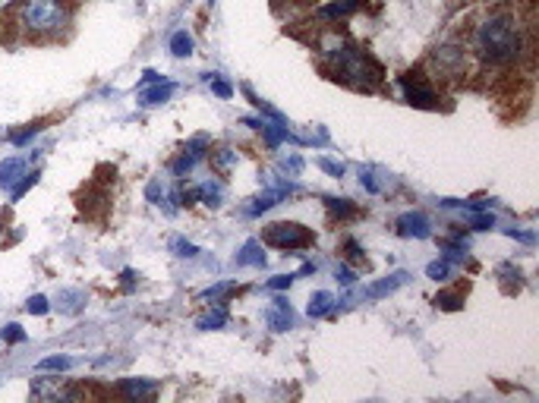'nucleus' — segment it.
Segmentation results:
<instances>
[{
	"mask_svg": "<svg viewBox=\"0 0 539 403\" xmlns=\"http://www.w3.org/2000/svg\"><path fill=\"white\" fill-rule=\"evenodd\" d=\"M278 198H281V192H265V196L253 198V206H249V214H259V212H265V208L278 206Z\"/></svg>",
	"mask_w": 539,
	"mask_h": 403,
	"instance_id": "15",
	"label": "nucleus"
},
{
	"mask_svg": "<svg viewBox=\"0 0 539 403\" xmlns=\"http://www.w3.org/2000/svg\"><path fill=\"white\" fill-rule=\"evenodd\" d=\"M20 22L32 35H57L67 26V10L57 0H26L20 10Z\"/></svg>",
	"mask_w": 539,
	"mask_h": 403,
	"instance_id": "2",
	"label": "nucleus"
},
{
	"mask_svg": "<svg viewBox=\"0 0 539 403\" xmlns=\"http://www.w3.org/2000/svg\"><path fill=\"white\" fill-rule=\"evenodd\" d=\"M265 322H268V328H272V331H287V328H291V324H293L291 303H287L284 297H278L272 306H268V312H265Z\"/></svg>",
	"mask_w": 539,
	"mask_h": 403,
	"instance_id": "5",
	"label": "nucleus"
},
{
	"mask_svg": "<svg viewBox=\"0 0 539 403\" xmlns=\"http://www.w3.org/2000/svg\"><path fill=\"white\" fill-rule=\"evenodd\" d=\"M400 82H404V95H407V101H410V105L433 107L435 101H439V98H435V92L426 86V82H423V80H410V73H407Z\"/></svg>",
	"mask_w": 539,
	"mask_h": 403,
	"instance_id": "4",
	"label": "nucleus"
},
{
	"mask_svg": "<svg viewBox=\"0 0 539 403\" xmlns=\"http://www.w3.org/2000/svg\"><path fill=\"white\" fill-rule=\"evenodd\" d=\"M123 388H127V394H133V397L152 394V384H146V382H127Z\"/></svg>",
	"mask_w": 539,
	"mask_h": 403,
	"instance_id": "23",
	"label": "nucleus"
},
{
	"mask_svg": "<svg viewBox=\"0 0 539 403\" xmlns=\"http://www.w3.org/2000/svg\"><path fill=\"white\" fill-rule=\"evenodd\" d=\"M404 278H407V274H394L392 281H385V284L373 287V290H369V297H382V293H392V290H394V287H398V284H404Z\"/></svg>",
	"mask_w": 539,
	"mask_h": 403,
	"instance_id": "20",
	"label": "nucleus"
},
{
	"mask_svg": "<svg viewBox=\"0 0 539 403\" xmlns=\"http://www.w3.org/2000/svg\"><path fill=\"white\" fill-rule=\"evenodd\" d=\"M173 249H177V256H196V246L193 243H173Z\"/></svg>",
	"mask_w": 539,
	"mask_h": 403,
	"instance_id": "27",
	"label": "nucleus"
},
{
	"mask_svg": "<svg viewBox=\"0 0 539 403\" xmlns=\"http://www.w3.org/2000/svg\"><path fill=\"white\" fill-rule=\"evenodd\" d=\"M262 246L259 243H247L243 252L237 256V264H265V256H262Z\"/></svg>",
	"mask_w": 539,
	"mask_h": 403,
	"instance_id": "12",
	"label": "nucleus"
},
{
	"mask_svg": "<svg viewBox=\"0 0 539 403\" xmlns=\"http://www.w3.org/2000/svg\"><path fill=\"white\" fill-rule=\"evenodd\" d=\"M479 57H486L489 63H511L520 54V35L508 16H493V20L479 22L476 35H473Z\"/></svg>",
	"mask_w": 539,
	"mask_h": 403,
	"instance_id": "1",
	"label": "nucleus"
},
{
	"mask_svg": "<svg viewBox=\"0 0 539 403\" xmlns=\"http://www.w3.org/2000/svg\"><path fill=\"white\" fill-rule=\"evenodd\" d=\"M262 243L274 246V249H309L316 243V233L309 227L297 224V221H278V224H268L262 231Z\"/></svg>",
	"mask_w": 539,
	"mask_h": 403,
	"instance_id": "3",
	"label": "nucleus"
},
{
	"mask_svg": "<svg viewBox=\"0 0 539 403\" xmlns=\"http://www.w3.org/2000/svg\"><path fill=\"white\" fill-rule=\"evenodd\" d=\"M171 51H173V57H189V54H193V38H189L187 32H173Z\"/></svg>",
	"mask_w": 539,
	"mask_h": 403,
	"instance_id": "11",
	"label": "nucleus"
},
{
	"mask_svg": "<svg viewBox=\"0 0 539 403\" xmlns=\"http://www.w3.org/2000/svg\"><path fill=\"white\" fill-rule=\"evenodd\" d=\"M227 322V315H224V309H215V312H208L206 318H199V328H206V331H212V328H221V324Z\"/></svg>",
	"mask_w": 539,
	"mask_h": 403,
	"instance_id": "18",
	"label": "nucleus"
},
{
	"mask_svg": "<svg viewBox=\"0 0 539 403\" xmlns=\"http://www.w3.org/2000/svg\"><path fill=\"white\" fill-rule=\"evenodd\" d=\"M341 284H353V274H350V268H341Z\"/></svg>",
	"mask_w": 539,
	"mask_h": 403,
	"instance_id": "31",
	"label": "nucleus"
},
{
	"mask_svg": "<svg viewBox=\"0 0 539 403\" xmlns=\"http://www.w3.org/2000/svg\"><path fill=\"white\" fill-rule=\"evenodd\" d=\"M448 272H451V264H448V262H433L426 268V274H429V278H435V281H445Z\"/></svg>",
	"mask_w": 539,
	"mask_h": 403,
	"instance_id": "21",
	"label": "nucleus"
},
{
	"mask_svg": "<svg viewBox=\"0 0 539 403\" xmlns=\"http://www.w3.org/2000/svg\"><path fill=\"white\" fill-rule=\"evenodd\" d=\"M319 164H322V171H328V173H332V177H341V173H344V167L334 164V161H328V158H322Z\"/></svg>",
	"mask_w": 539,
	"mask_h": 403,
	"instance_id": "26",
	"label": "nucleus"
},
{
	"mask_svg": "<svg viewBox=\"0 0 539 403\" xmlns=\"http://www.w3.org/2000/svg\"><path fill=\"white\" fill-rule=\"evenodd\" d=\"M332 293H325V290H319V293H313V299H309V315L313 318H319V315H325L328 309H332Z\"/></svg>",
	"mask_w": 539,
	"mask_h": 403,
	"instance_id": "10",
	"label": "nucleus"
},
{
	"mask_svg": "<svg viewBox=\"0 0 539 403\" xmlns=\"http://www.w3.org/2000/svg\"><path fill=\"white\" fill-rule=\"evenodd\" d=\"M173 92V86H158V88H148V92L139 95L142 105H161V101H167Z\"/></svg>",
	"mask_w": 539,
	"mask_h": 403,
	"instance_id": "13",
	"label": "nucleus"
},
{
	"mask_svg": "<svg viewBox=\"0 0 539 403\" xmlns=\"http://www.w3.org/2000/svg\"><path fill=\"white\" fill-rule=\"evenodd\" d=\"M7 340H22V331H20V324H10L7 328V334H4Z\"/></svg>",
	"mask_w": 539,
	"mask_h": 403,
	"instance_id": "29",
	"label": "nucleus"
},
{
	"mask_svg": "<svg viewBox=\"0 0 539 403\" xmlns=\"http://www.w3.org/2000/svg\"><path fill=\"white\" fill-rule=\"evenodd\" d=\"M398 233L400 237H429V221L423 218V214H404V218L398 221Z\"/></svg>",
	"mask_w": 539,
	"mask_h": 403,
	"instance_id": "7",
	"label": "nucleus"
},
{
	"mask_svg": "<svg viewBox=\"0 0 539 403\" xmlns=\"http://www.w3.org/2000/svg\"><path fill=\"white\" fill-rule=\"evenodd\" d=\"M470 224L476 227V231H489V227L495 224V218H493V214H473Z\"/></svg>",
	"mask_w": 539,
	"mask_h": 403,
	"instance_id": "24",
	"label": "nucleus"
},
{
	"mask_svg": "<svg viewBox=\"0 0 539 403\" xmlns=\"http://www.w3.org/2000/svg\"><path fill=\"white\" fill-rule=\"evenodd\" d=\"M26 309L32 312V315H45V312H47V299L45 297H32V299H29Z\"/></svg>",
	"mask_w": 539,
	"mask_h": 403,
	"instance_id": "25",
	"label": "nucleus"
},
{
	"mask_svg": "<svg viewBox=\"0 0 539 403\" xmlns=\"http://www.w3.org/2000/svg\"><path fill=\"white\" fill-rule=\"evenodd\" d=\"M215 92H218L221 98H227V95H231V86H227V82H218V80H215Z\"/></svg>",
	"mask_w": 539,
	"mask_h": 403,
	"instance_id": "30",
	"label": "nucleus"
},
{
	"mask_svg": "<svg viewBox=\"0 0 539 403\" xmlns=\"http://www.w3.org/2000/svg\"><path fill=\"white\" fill-rule=\"evenodd\" d=\"M359 7V0H341V4H332V7L322 10V16H347Z\"/></svg>",
	"mask_w": 539,
	"mask_h": 403,
	"instance_id": "16",
	"label": "nucleus"
},
{
	"mask_svg": "<svg viewBox=\"0 0 539 403\" xmlns=\"http://www.w3.org/2000/svg\"><path fill=\"white\" fill-rule=\"evenodd\" d=\"M233 161H237V152H233V148H221V152L215 155V164H218L221 171H227V167H231Z\"/></svg>",
	"mask_w": 539,
	"mask_h": 403,
	"instance_id": "22",
	"label": "nucleus"
},
{
	"mask_svg": "<svg viewBox=\"0 0 539 403\" xmlns=\"http://www.w3.org/2000/svg\"><path fill=\"white\" fill-rule=\"evenodd\" d=\"M70 365H73V359L70 357H47L38 363V372H67Z\"/></svg>",
	"mask_w": 539,
	"mask_h": 403,
	"instance_id": "14",
	"label": "nucleus"
},
{
	"mask_svg": "<svg viewBox=\"0 0 539 403\" xmlns=\"http://www.w3.org/2000/svg\"><path fill=\"white\" fill-rule=\"evenodd\" d=\"M328 208H332L338 218H350V214H357V208H353L347 198H328Z\"/></svg>",
	"mask_w": 539,
	"mask_h": 403,
	"instance_id": "17",
	"label": "nucleus"
},
{
	"mask_svg": "<svg viewBox=\"0 0 539 403\" xmlns=\"http://www.w3.org/2000/svg\"><path fill=\"white\" fill-rule=\"evenodd\" d=\"M13 4H16V0H0V10H4V7H13Z\"/></svg>",
	"mask_w": 539,
	"mask_h": 403,
	"instance_id": "32",
	"label": "nucleus"
},
{
	"mask_svg": "<svg viewBox=\"0 0 539 403\" xmlns=\"http://www.w3.org/2000/svg\"><path fill=\"white\" fill-rule=\"evenodd\" d=\"M20 177H26V161L22 158H7L0 164V186H4V189H16Z\"/></svg>",
	"mask_w": 539,
	"mask_h": 403,
	"instance_id": "6",
	"label": "nucleus"
},
{
	"mask_svg": "<svg viewBox=\"0 0 539 403\" xmlns=\"http://www.w3.org/2000/svg\"><path fill=\"white\" fill-rule=\"evenodd\" d=\"M57 306H60V312H63V315H76V312L86 306V293H82V290H60Z\"/></svg>",
	"mask_w": 539,
	"mask_h": 403,
	"instance_id": "8",
	"label": "nucleus"
},
{
	"mask_svg": "<svg viewBox=\"0 0 539 403\" xmlns=\"http://www.w3.org/2000/svg\"><path fill=\"white\" fill-rule=\"evenodd\" d=\"M293 278H297V274H287V278H274V281H272V287H274V290H284V287H291V284H293Z\"/></svg>",
	"mask_w": 539,
	"mask_h": 403,
	"instance_id": "28",
	"label": "nucleus"
},
{
	"mask_svg": "<svg viewBox=\"0 0 539 403\" xmlns=\"http://www.w3.org/2000/svg\"><path fill=\"white\" fill-rule=\"evenodd\" d=\"M460 303H464V297L460 293H439L435 297V306H442V309H460Z\"/></svg>",
	"mask_w": 539,
	"mask_h": 403,
	"instance_id": "19",
	"label": "nucleus"
},
{
	"mask_svg": "<svg viewBox=\"0 0 539 403\" xmlns=\"http://www.w3.org/2000/svg\"><path fill=\"white\" fill-rule=\"evenodd\" d=\"M221 192H224V186H221L218 180H206V183L196 189V196H199L206 206H221Z\"/></svg>",
	"mask_w": 539,
	"mask_h": 403,
	"instance_id": "9",
	"label": "nucleus"
}]
</instances>
